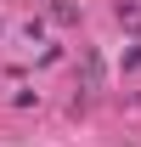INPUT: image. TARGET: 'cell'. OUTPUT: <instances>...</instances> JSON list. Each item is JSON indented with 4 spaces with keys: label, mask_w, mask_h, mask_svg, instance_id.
I'll use <instances>...</instances> for the list:
<instances>
[{
    "label": "cell",
    "mask_w": 141,
    "mask_h": 147,
    "mask_svg": "<svg viewBox=\"0 0 141 147\" xmlns=\"http://www.w3.org/2000/svg\"><path fill=\"white\" fill-rule=\"evenodd\" d=\"M85 85H90V91L102 85V57H96V51H85Z\"/></svg>",
    "instance_id": "6da1fadb"
},
{
    "label": "cell",
    "mask_w": 141,
    "mask_h": 147,
    "mask_svg": "<svg viewBox=\"0 0 141 147\" xmlns=\"http://www.w3.org/2000/svg\"><path fill=\"white\" fill-rule=\"evenodd\" d=\"M0 34H6V23H0Z\"/></svg>",
    "instance_id": "7a4b0ae2"
}]
</instances>
